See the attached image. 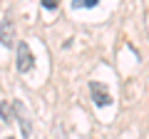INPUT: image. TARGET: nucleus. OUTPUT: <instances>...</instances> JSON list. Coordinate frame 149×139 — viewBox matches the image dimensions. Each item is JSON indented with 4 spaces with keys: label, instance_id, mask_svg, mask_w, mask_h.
I'll use <instances>...</instances> for the list:
<instances>
[{
    "label": "nucleus",
    "instance_id": "f257e3e1",
    "mask_svg": "<svg viewBox=\"0 0 149 139\" xmlns=\"http://www.w3.org/2000/svg\"><path fill=\"white\" fill-rule=\"evenodd\" d=\"M32 67H35V57H32L27 42H20V47H17V72L25 75V72H30Z\"/></svg>",
    "mask_w": 149,
    "mask_h": 139
},
{
    "label": "nucleus",
    "instance_id": "f03ea898",
    "mask_svg": "<svg viewBox=\"0 0 149 139\" xmlns=\"http://www.w3.org/2000/svg\"><path fill=\"white\" fill-rule=\"evenodd\" d=\"M90 92H92V99H95L97 107H107V104H112V95L107 92V87L102 85V82H92Z\"/></svg>",
    "mask_w": 149,
    "mask_h": 139
},
{
    "label": "nucleus",
    "instance_id": "7ed1b4c3",
    "mask_svg": "<svg viewBox=\"0 0 149 139\" xmlns=\"http://www.w3.org/2000/svg\"><path fill=\"white\" fill-rule=\"evenodd\" d=\"M0 42L5 45V47H13V42H15V32H13V20H10V15L3 20V27H0Z\"/></svg>",
    "mask_w": 149,
    "mask_h": 139
},
{
    "label": "nucleus",
    "instance_id": "20e7f679",
    "mask_svg": "<svg viewBox=\"0 0 149 139\" xmlns=\"http://www.w3.org/2000/svg\"><path fill=\"white\" fill-rule=\"evenodd\" d=\"M100 0H72V8H95Z\"/></svg>",
    "mask_w": 149,
    "mask_h": 139
},
{
    "label": "nucleus",
    "instance_id": "39448f33",
    "mask_svg": "<svg viewBox=\"0 0 149 139\" xmlns=\"http://www.w3.org/2000/svg\"><path fill=\"white\" fill-rule=\"evenodd\" d=\"M57 3H60V0H42V8H45V10H55Z\"/></svg>",
    "mask_w": 149,
    "mask_h": 139
},
{
    "label": "nucleus",
    "instance_id": "423d86ee",
    "mask_svg": "<svg viewBox=\"0 0 149 139\" xmlns=\"http://www.w3.org/2000/svg\"><path fill=\"white\" fill-rule=\"evenodd\" d=\"M8 139H13V137H8Z\"/></svg>",
    "mask_w": 149,
    "mask_h": 139
}]
</instances>
